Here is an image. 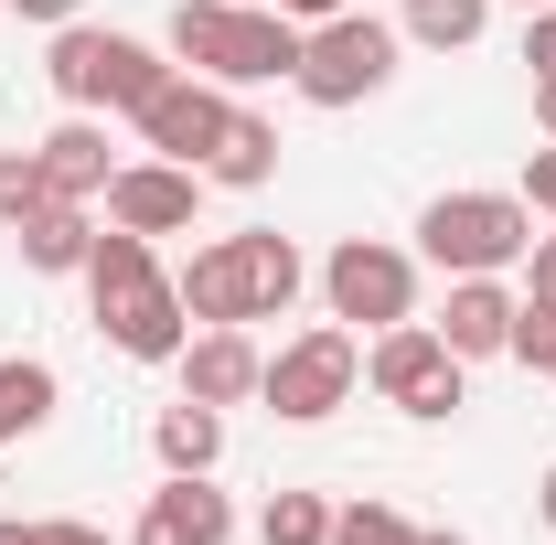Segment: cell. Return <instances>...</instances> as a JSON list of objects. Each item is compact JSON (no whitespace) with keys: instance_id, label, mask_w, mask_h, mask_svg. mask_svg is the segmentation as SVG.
Masks as SVG:
<instances>
[{"instance_id":"obj_36","label":"cell","mask_w":556,"mask_h":545,"mask_svg":"<svg viewBox=\"0 0 556 545\" xmlns=\"http://www.w3.org/2000/svg\"><path fill=\"white\" fill-rule=\"evenodd\" d=\"M514 11H546V0H514Z\"/></svg>"},{"instance_id":"obj_19","label":"cell","mask_w":556,"mask_h":545,"mask_svg":"<svg viewBox=\"0 0 556 545\" xmlns=\"http://www.w3.org/2000/svg\"><path fill=\"white\" fill-rule=\"evenodd\" d=\"M204 182H225V193H257V182H278V118H257V107H236L225 118V139H214Z\"/></svg>"},{"instance_id":"obj_4","label":"cell","mask_w":556,"mask_h":545,"mask_svg":"<svg viewBox=\"0 0 556 545\" xmlns=\"http://www.w3.org/2000/svg\"><path fill=\"white\" fill-rule=\"evenodd\" d=\"M396 54H407L396 22H375V11H332V22L300 33V75H289V86H300L311 107H364V97L396 86Z\"/></svg>"},{"instance_id":"obj_29","label":"cell","mask_w":556,"mask_h":545,"mask_svg":"<svg viewBox=\"0 0 556 545\" xmlns=\"http://www.w3.org/2000/svg\"><path fill=\"white\" fill-rule=\"evenodd\" d=\"M33 545H118V535H97V524H75V514H54V524H33Z\"/></svg>"},{"instance_id":"obj_33","label":"cell","mask_w":556,"mask_h":545,"mask_svg":"<svg viewBox=\"0 0 556 545\" xmlns=\"http://www.w3.org/2000/svg\"><path fill=\"white\" fill-rule=\"evenodd\" d=\"M535 129L556 139V75H546V86H535Z\"/></svg>"},{"instance_id":"obj_25","label":"cell","mask_w":556,"mask_h":545,"mask_svg":"<svg viewBox=\"0 0 556 545\" xmlns=\"http://www.w3.org/2000/svg\"><path fill=\"white\" fill-rule=\"evenodd\" d=\"M514 364H535V375L556 385V310H546V300H525V310H514Z\"/></svg>"},{"instance_id":"obj_20","label":"cell","mask_w":556,"mask_h":545,"mask_svg":"<svg viewBox=\"0 0 556 545\" xmlns=\"http://www.w3.org/2000/svg\"><path fill=\"white\" fill-rule=\"evenodd\" d=\"M236 246H247V321H278V310L311 289L300 246H289V236H236Z\"/></svg>"},{"instance_id":"obj_23","label":"cell","mask_w":556,"mask_h":545,"mask_svg":"<svg viewBox=\"0 0 556 545\" xmlns=\"http://www.w3.org/2000/svg\"><path fill=\"white\" fill-rule=\"evenodd\" d=\"M332 545H417V524L396 503H343V514H332Z\"/></svg>"},{"instance_id":"obj_26","label":"cell","mask_w":556,"mask_h":545,"mask_svg":"<svg viewBox=\"0 0 556 545\" xmlns=\"http://www.w3.org/2000/svg\"><path fill=\"white\" fill-rule=\"evenodd\" d=\"M525 65H535V86L556 75V0H546V11H525Z\"/></svg>"},{"instance_id":"obj_27","label":"cell","mask_w":556,"mask_h":545,"mask_svg":"<svg viewBox=\"0 0 556 545\" xmlns=\"http://www.w3.org/2000/svg\"><path fill=\"white\" fill-rule=\"evenodd\" d=\"M525 204L556 214V139H546V150H525Z\"/></svg>"},{"instance_id":"obj_6","label":"cell","mask_w":556,"mask_h":545,"mask_svg":"<svg viewBox=\"0 0 556 545\" xmlns=\"http://www.w3.org/2000/svg\"><path fill=\"white\" fill-rule=\"evenodd\" d=\"M353 385H364V342H353L343 321H311L300 342H278L268 375H257L268 417H289V428H321L332 407H353Z\"/></svg>"},{"instance_id":"obj_34","label":"cell","mask_w":556,"mask_h":545,"mask_svg":"<svg viewBox=\"0 0 556 545\" xmlns=\"http://www.w3.org/2000/svg\"><path fill=\"white\" fill-rule=\"evenodd\" d=\"M0 545H33V524H0Z\"/></svg>"},{"instance_id":"obj_12","label":"cell","mask_w":556,"mask_h":545,"mask_svg":"<svg viewBox=\"0 0 556 545\" xmlns=\"http://www.w3.org/2000/svg\"><path fill=\"white\" fill-rule=\"evenodd\" d=\"M182 396H204V407H247L257 396V375H268V353L247 342V321H204V332L182 342Z\"/></svg>"},{"instance_id":"obj_14","label":"cell","mask_w":556,"mask_h":545,"mask_svg":"<svg viewBox=\"0 0 556 545\" xmlns=\"http://www.w3.org/2000/svg\"><path fill=\"white\" fill-rule=\"evenodd\" d=\"M33 161H43V193H54V204H97V193H108V172H118V161H108V129H97L86 107H75Z\"/></svg>"},{"instance_id":"obj_15","label":"cell","mask_w":556,"mask_h":545,"mask_svg":"<svg viewBox=\"0 0 556 545\" xmlns=\"http://www.w3.org/2000/svg\"><path fill=\"white\" fill-rule=\"evenodd\" d=\"M172 289H182L193 332H204V321H247V246H236V236H204V246L182 257V278H172Z\"/></svg>"},{"instance_id":"obj_2","label":"cell","mask_w":556,"mask_h":545,"mask_svg":"<svg viewBox=\"0 0 556 545\" xmlns=\"http://www.w3.org/2000/svg\"><path fill=\"white\" fill-rule=\"evenodd\" d=\"M172 65L214 86H278L300 75V22L268 0H182L172 11Z\"/></svg>"},{"instance_id":"obj_32","label":"cell","mask_w":556,"mask_h":545,"mask_svg":"<svg viewBox=\"0 0 556 545\" xmlns=\"http://www.w3.org/2000/svg\"><path fill=\"white\" fill-rule=\"evenodd\" d=\"M535 524H546V535H556V471L535 481Z\"/></svg>"},{"instance_id":"obj_16","label":"cell","mask_w":556,"mask_h":545,"mask_svg":"<svg viewBox=\"0 0 556 545\" xmlns=\"http://www.w3.org/2000/svg\"><path fill=\"white\" fill-rule=\"evenodd\" d=\"M11 236H22V268H43V278H86V257H97L86 204H33Z\"/></svg>"},{"instance_id":"obj_8","label":"cell","mask_w":556,"mask_h":545,"mask_svg":"<svg viewBox=\"0 0 556 545\" xmlns=\"http://www.w3.org/2000/svg\"><path fill=\"white\" fill-rule=\"evenodd\" d=\"M321 300H332V321H364V332H386V321H417V257L407 246H386V236H343L332 257H321Z\"/></svg>"},{"instance_id":"obj_3","label":"cell","mask_w":556,"mask_h":545,"mask_svg":"<svg viewBox=\"0 0 556 545\" xmlns=\"http://www.w3.org/2000/svg\"><path fill=\"white\" fill-rule=\"evenodd\" d=\"M535 246V204L525 193H439L417 214V257L439 278H503Z\"/></svg>"},{"instance_id":"obj_11","label":"cell","mask_w":556,"mask_h":545,"mask_svg":"<svg viewBox=\"0 0 556 545\" xmlns=\"http://www.w3.org/2000/svg\"><path fill=\"white\" fill-rule=\"evenodd\" d=\"M225 535H236V503L214 492V471H161V492L129 524V545H225Z\"/></svg>"},{"instance_id":"obj_28","label":"cell","mask_w":556,"mask_h":545,"mask_svg":"<svg viewBox=\"0 0 556 545\" xmlns=\"http://www.w3.org/2000/svg\"><path fill=\"white\" fill-rule=\"evenodd\" d=\"M525 300H546V310H556V236L525 246Z\"/></svg>"},{"instance_id":"obj_18","label":"cell","mask_w":556,"mask_h":545,"mask_svg":"<svg viewBox=\"0 0 556 545\" xmlns=\"http://www.w3.org/2000/svg\"><path fill=\"white\" fill-rule=\"evenodd\" d=\"M150 449H161V471H214V460H225V407L172 396V407L150 417Z\"/></svg>"},{"instance_id":"obj_31","label":"cell","mask_w":556,"mask_h":545,"mask_svg":"<svg viewBox=\"0 0 556 545\" xmlns=\"http://www.w3.org/2000/svg\"><path fill=\"white\" fill-rule=\"evenodd\" d=\"M268 11H289V22L311 33V22H332V11H353V0H268Z\"/></svg>"},{"instance_id":"obj_24","label":"cell","mask_w":556,"mask_h":545,"mask_svg":"<svg viewBox=\"0 0 556 545\" xmlns=\"http://www.w3.org/2000/svg\"><path fill=\"white\" fill-rule=\"evenodd\" d=\"M33 204H54V193H43V161H33V150H0V225H22Z\"/></svg>"},{"instance_id":"obj_21","label":"cell","mask_w":556,"mask_h":545,"mask_svg":"<svg viewBox=\"0 0 556 545\" xmlns=\"http://www.w3.org/2000/svg\"><path fill=\"white\" fill-rule=\"evenodd\" d=\"M482 22H492V0H407V43H428V54H460V43H482Z\"/></svg>"},{"instance_id":"obj_30","label":"cell","mask_w":556,"mask_h":545,"mask_svg":"<svg viewBox=\"0 0 556 545\" xmlns=\"http://www.w3.org/2000/svg\"><path fill=\"white\" fill-rule=\"evenodd\" d=\"M0 11H22V22H43V33H65V22L86 11V0H0Z\"/></svg>"},{"instance_id":"obj_9","label":"cell","mask_w":556,"mask_h":545,"mask_svg":"<svg viewBox=\"0 0 556 545\" xmlns=\"http://www.w3.org/2000/svg\"><path fill=\"white\" fill-rule=\"evenodd\" d=\"M97 204H108V225H129V236H193L204 172H193V161H118Z\"/></svg>"},{"instance_id":"obj_17","label":"cell","mask_w":556,"mask_h":545,"mask_svg":"<svg viewBox=\"0 0 556 545\" xmlns=\"http://www.w3.org/2000/svg\"><path fill=\"white\" fill-rule=\"evenodd\" d=\"M54 407H65L54 364H43V353H0V449H11V439H43Z\"/></svg>"},{"instance_id":"obj_1","label":"cell","mask_w":556,"mask_h":545,"mask_svg":"<svg viewBox=\"0 0 556 545\" xmlns=\"http://www.w3.org/2000/svg\"><path fill=\"white\" fill-rule=\"evenodd\" d=\"M86 310H97V332L118 342L129 364H182V342H193L182 289L161 278L150 236H129V225H108V236H97V257H86Z\"/></svg>"},{"instance_id":"obj_5","label":"cell","mask_w":556,"mask_h":545,"mask_svg":"<svg viewBox=\"0 0 556 545\" xmlns=\"http://www.w3.org/2000/svg\"><path fill=\"white\" fill-rule=\"evenodd\" d=\"M43 75H54V97H65V107H129V118H139V107H150L182 65H161L139 33L65 22V33H54V54H43Z\"/></svg>"},{"instance_id":"obj_7","label":"cell","mask_w":556,"mask_h":545,"mask_svg":"<svg viewBox=\"0 0 556 545\" xmlns=\"http://www.w3.org/2000/svg\"><path fill=\"white\" fill-rule=\"evenodd\" d=\"M460 353L439 342V321H386V332L364 342V385L386 396V407H407V417H450L460 407Z\"/></svg>"},{"instance_id":"obj_13","label":"cell","mask_w":556,"mask_h":545,"mask_svg":"<svg viewBox=\"0 0 556 545\" xmlns=\"http://www.w3.org/2000/svg\"><path fill=\"white\" fill-rule=\"evenodd\" d=\"M514 310H525V289H503V278H450L439 342H450L460 364H492V353H514Z\"/></svg>"},{"instance_id":"obj_35","label":"cell","mask_w":556,"mask_h":545,"mask_svg":"<svg viewBox=\"0 0 556 545\" xmlns=\"http://www.w3.org/2000/svg\"><path fill=\"white\" fill-rule=\"evenodd\" d=\"M417 545H471V535H417Z\"/></svg>"},{"instance_id":"obj_22","label":"cell","mask_w":556,"mask_h":545,"mask_svg":"<svg viewBox=\"0 0 556 545\" xmlns=\"http://www.w3.org/2000/svg\"><path fill=\"white\" fill-rule=\"evenodd\" d=\"M257 545H332V503H321V492H268Z\"/></svg>"},{"instance_id":"obj_10","label":"cell","mask_w":556,"mask_h":545,"mask_svg":"<svg viewBox=\"0 0 556 545\" xmlns=\"http://www.w3.org/2000/svg\"><path fill=\"white\" fill-rule=\"evenodd\" d=\"M225 118H236V97H225L214 75H172V86L139 107V139H150V161H193V172H204Z\"/></svg>"}]
</instances>
